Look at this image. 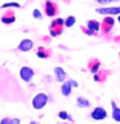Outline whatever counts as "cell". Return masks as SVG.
Segmentation results:
<instances>
[{
  "mask_svg": "<svg viewBox=\"0 0 120 124\" xmlns=\"http://www.w3.org/2000/svg\"><path fill=\"white\" fill-rule=\"evenodd\" d=\"M48 96H46V93H38L36 96L32 98V107L35 110H41L43 107L46 106V103H48Z\"/></svg>",
  "mask_w": 120,
  "mask_h": 124,
  "instance_id": "cell-1",
  "label": "cell"
},
{
  "mask_svg": "<svg viewBox=\"0 0 120 124\" xmlns=\"http://www.w3.org/2000/svg\"><path fill=\"white\" fill-rule=\"evenodd\" d=\"M65 26V19L62 18H57L54 19V21L52 22V25H50V35H52L53 38L58 36V35L62 34V29H63Z\"/></svg>",
  "mask_w": 120,
  "mask_h": 124,
  "instance_id": "cell-2",
  "label": "cell"
},
{
  "mask_svg": "<svg viewBox=\"0 0 120 124\" xmlns=\"http://www.w3.org/2000/svg\"><path fill=\"white\" fill-rule=\"evenodd\" d=\"M35 72L34 70L29 67V66H23V67L19 70V76H21V79L23 81H26V83H29V81H31V79L34 78Z\"/></svg>",
  "mask_w": 120,
  "mask_h": 124,
  "instance_id": "cell-3",
  "label": "cell"
},
{
  "mask_svg": "<svg viewBox=\"0 0 120 124\" xmlns=\"http://www.w3.org/2000/svg\"><path fill=\"white\" fill-rule=\"evenodd\" d=\"M90 116H92V119H94V120H103V119L107 118V111L105 110L103 107L97 106V107L93 108V111L90 112Z\"/></svg>",
  "mask_w": 120,
  "mask_h": 124,
  "instance_id": "cell-4",
  "label": "cell"
},
{
  "mask_svg": "<svg viewBox=\"0 0 120 124\" xmlns=\"http://www.w3.org/2000/svg\"><path fill=\"white\" fill-rule=\"evenodd\" d=\"M97 13L105 14V16H114V14H120V7H110V8H97Z\"/></svg>",
  "mask_w": 120,
  "mask_h": 124,
  "instance_id": "cell-5",
  "label": "cell"
},
{
  "mask_svg": "<svg viewBox=\"0 0 120 124\" xmlns=\"http://www.w3.org/2000/svg\"><path fill=\"white\" fill-rule=\"evenodd\" d=\"M56 13H57V5L53 1H50V0H46L45 1V14L48 17H53V16H56Z\"/></svg>",
  "mask_w": 120,
  "mask_h": 124,
  "instance_id": "cell-6",
  "label": "cell"
},
{
  "mask_svg": "<svg viewBox=\"0 0 120 124\" xmlns=\"http://www.w3.org/2000/svg\"><path fill=\"white\" fill-rule=\"evenodd\" d=\"M32 46H34V41L31 39H23L18 44V50H21V52H29L30 49H32Z\"/></svg>",
  "mask_w": 120,
  "mask_h": 124,
  "instance_id": "cell-7",
  "label": "cell"
},
{
  "mask_svg": "<svg viewBox=\"0 0 120 124\" xmlns=\"http://www.w3.org/2000/svg\"><path fill=\"white\" fill-rule=\"evenodd\" d=\"M114 23H115V19L112 18L111 16H106L105 19H103V22H102V25H101V27H102V30L105 31V32H108V31L112 29Z\"/></svg>",
  "mask_w": 120,
  "mask_h": 124,
  "instance_id": "cell-8",
  "label": "cell"
},
{
  "mask_svg": "<svg viewBox=\"0 0 120 124\" xmlns=\"http://www.w3.org/2000/svg\"><path fill=\"white\" fill-rule=\"evenodd\" d=\"M111 107H112V119L115 120L116 123H120V108L118 107L115 101H111Z\"/></svg>",
  "mask_w": 120,
  "mask_h": 124,
  "instance_id": "cell-9",
  "label": "cell"
},
{
  "mask_svg": "<svg viewBox=\"0 0 120 124\" xmlns=\"http://www.w3.org/2000/svg\"><path fill=\"white\" fill-rule=\"evenodd\" d=\"M54 76H56V80L57 81H63L66 79V72H65V70L62 69V67H56L54 69Z\"/></svg>",
  "mask_w": 120,
  "mask_h": 124,
  "instance_id": "cell-10",
  "label": "cell"
},
{
  "mask_svg": "<svg viewBox=\"0 0 120 124\" xmlns=\"http://www.w3.org/2000/svg\"><path fill=\"white\" fill-rule=\"evenodd\" d=\"M14 21H15V17H14V14L12 13V12H7V13L1 17V22H3V23H5V25L13 23Z\"/></svg>",
  "mask_w": 120,
  "mask_h": 124,
  "instance_id": "cell-11",
  "label": "cell"
},
{
  "mask_svg": "<svg viewBox=\"0 0 120 124\" xmlns=\"http://www.w3.org/2000/svg\"><path fill=\"white\" fill-rule=\"evenodd\" d=\"M87 27H88L89 30H92V31H94V32H97V31H99L101 25H99L98 21H96V19H90V21L87 22Z\"/></svg>",
  "mask_w": 120,
  "mask_h": 124,
  "instance_id": "cell-12",
  "label": "cell"
},
{
  "mask_svg": "<svg viewBox=\"0 0 120 124\" xmlns=\"http://www.w3.org/2000/svg\"><path fill=\"white\" fill-rule=\"evenodd\" d=\"M71 89H72V87H71V84H70V81H66V83L62 84L61 92L65 97H68L70 94H71Z\"/></svg>",
  "mask_w": 120,
  "mask_h": 124,
  "instance_id": "cell-13",
  "label": "cell"
},
{
  "mask_svg": "<svg viewBox=\"0 0 120 124\" xmlns=\"http://www.w3.org/2000/svg\"><path fill=\"white\" fill-rule=\"evenodd\" d=\"M76 103H77V106L81 107V108H87V107L90 106V102H89V100L85 98V97H77Z\"/></svg>",
  "mask_w": 120,
  "mask_h": 124,
  "instance_id": "cell-14",
  "label": "cell"
},
{
  "mask_svg": "<svg viewBox=\"0 0 120 124\" xmlns=\"http://www.w3.org/2000/svg\"><path fill=\"white\" fill-rule=\"evenodd\" d=\"M19 123H21V120L17 119V118H13V119L4 118V119H1V122H0V124H19Z\"/></svg>",
  "mask_w": 120,
  "mask_h": 124,
  "instance_id": "cell-15",
  "label": "cell"
},
{
  "mask_svg": "<svg viewBox=\"0 0 120 124\" xmlns=\"http://www.w3.org/2000/svg\"><path fill=\"white\" fill-rule=\"evenodd\" d=\"M89 70H90V72L97 74V72H98V70H99V62L98 61L89 62Z\"/></svg>",
  "mask_w": 120,
  "mask_h": 124,
  "instance_id": "cell-16",
  "label": "cell"
},
{
  "mask_svg": "<svg viewBox=\"0 0 120 124\" xmlns=\"http://www.w3.org/2000/svg\"><path fill=\"white\" fill-rule=\"evenodd\" d=\"M75 22H76V18L74 17V16H70V17H67L65 19V26L66 27H72L75 25Z\"/></svg>",
  "mask_w": 120,
  "mask_h": 124,
  "instance_id": "cell-17",
  "label": "cell"
},
{
  "mask_svg": "<svg viewBox=\"0 0 120 124\" xmlns=\"http://www.w3.org/2000/svg\"><path fill=\"white\" fill-rule=\"evenodd\" d=\"M36 54H38V57H40V58H48V57H49V53L46 52L44 48H39L38 52H36Z\"/></svg>",
  "mask_w": 120,
  "mask_h": 124,
  "instance_id": "cell-18",
  "label": "cell"
},
{
  "mask_svg": "<svg viewBox=\"0 0 120 124\" xmlns=\"http://www.w3.org/2000/svg\"><path fill=\"white\" fill-rule=\"evenodd\" d=\"M58 116H60L62 120H70V122H72V118L66 111H60V112H58Z\"/></svg>",
  "mask_w": 120,
  "mask_h": 124,
  "instance_id": "cell-19",
  "label": "cell"
},
{
  "mask_svg": "<svg viewBox=\"0 0 120 124\" xmlns=\"http://www.w3.org/2000/svg\"><path fill=\"white\" fill-rule=\"evenodd\" d=\"M1 7L4 9H5V8H21V5H19L18 3H5V4H3Z\"/></svg>",
  "mask_w": 120,
  "mask_h": 124,
  "instance_id": "cell-20",
  "label": "cell"
},
{
  "mask_svg": "<svg viewBox=\"0 0 120 124\" xmlns=\"http://www.w3.org/2000/svg\"><path fill=\"white\" fill-rule=\"evenodd\" d=\"M32 16H34V18H36V19H41L43 18V14L40 13V10H39V9H35L32 12Z\"/></svg>",
  "mask_w": 120,
  "mask_h": 124,
  "instance_id": "cell-21",
  "label": "cell"
},
{
  "mask_svg": "<svg viewBox=\"0 0 120 124\" xmlns=\"http://www.w3.org/2000/svg\"><path fill=\"white\" fill-rule=\"evenodd\" d=\"M97 3L99 4H110V3H116V1H120V0H96Z\"/></svg>",
  "mask_w": 120,
  "mask_h": 124,
  "instance_id": "cell-22",
  "label": "cell"
},
{
  "mask_svg": "<svg viewBox=\"0 0 120 124\" xmlns=\"http://www.w3.org/2000/svg\"><path fill=\"white\" fill-rule=\"evenodd\" d=\"M83 30H84V32H85V34H87V35H94V34H96V32H94V31H92V30H89V29H88V27H87V29H83Z\"/></svg>",
  "mask_w": 120,
  "mask_h": 124,
  "instance_id": "cell-23",
  "label": "cell"
},
{
  "mask_svg": "<svg viewBox=\"0 0 120 124\" xmlns=\"http://www.w3.org/2000/svg\"><path fill=\"white\" fill-rule=\"evenodd\" d=\"M68 81H70V84H71V87H77V85H79L75 80H68Z\"/></svg>",
  "mask_w": 120,
  "mask_h": 124,
  "instance_id": "cell-24",
  "label": "cell"
},
{
  "mask_svg": "<svg viewBox=\"0 0 120 124\" xmlns=\"http://www.w3.org/2000/svg\"><path fill=\"white\" fill-rule=\"evenodd\" d=\"M94 80H96V81H99V80H101V78L97 75V74H94Z\"/></svg>",
  "mask_w": 120,
  "mask_h": 124,
  "instance_id": "cell-25",
  "label": "cell"
},
{
  "mask_svg": "<svg viewBox=\"0 0 120 124\" xmlns=\"http://www.w3.org/2000/svg\"><path fill=\"white\" fill-rule=\"evenodd\" d=\"M29 124H40V123H38V122H30Z\"/></svg>",
  "mask_w": 120,
  "mask_h": 124,
  "instance_id": "cell-26",
  "label": "cell"
},
{
  "mask_svg": "<svg viewBox=\"0 0 120 124\" xmlns=\"http://www.w3.org/2000/svg\"><path fill=\"white\" fill-rule=\"evenodd\" d=\"M118 21H119V22H120V14H119V18H118Z\"/></svg>",
  "mask_w": 120,
  "mask_h": 124,
  "instance_id": "cell-27",
  "label": "cell"
}]
</instances>
